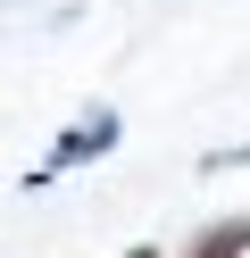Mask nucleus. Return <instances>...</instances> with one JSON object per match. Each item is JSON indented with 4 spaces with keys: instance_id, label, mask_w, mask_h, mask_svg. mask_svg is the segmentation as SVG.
Segmentation results:
<instances>
[{
    "instance_id": "obj_1",
    "label": "nucleus",
    "mask_w": 250,
    "mask_h": 258,
    "mask_svg": "<svg viewBox=\"0 0 250 258\" xmlns=\"http://www.w3.org/2000/svg\"><path fill=\"white\" fill-rule=\"evenodd\" d=\"M109 142H117V117H109V108H92L83 125H67V134H59V150L33 167V183H50V175H67V167H83V158H100Z\"/></svg>"
},
{
    "instance_id": "obj_2",
    "label": "nucleus",
    "mask_w": 250,
    "mask_h": 258,
    "mask_svg": "<svg viewBox=\"0 0 250 258\" xmlns=\"http://www.w3.org/2000/svg\"><path fill=\"white\" fill-rule=\"evenodd\" d=\"M242 250H250V217H225V225H209L183 258H242Z\"/></svg>"
},
{
    "instance_id": "obj_3",
    "label": "nucleus",
    "mask_w": 250,
    "mask_h": 258,
    "mask_svg": "<svg viewBox=\"0 0 250 258\" xmlns=\"http://www.w3.org/2000/svg\"><path fill=\"white\" fill-rule=\"evenodd\" d=\"M125 258H159V250H125Z\"/></svg>"
}]
</instances>
